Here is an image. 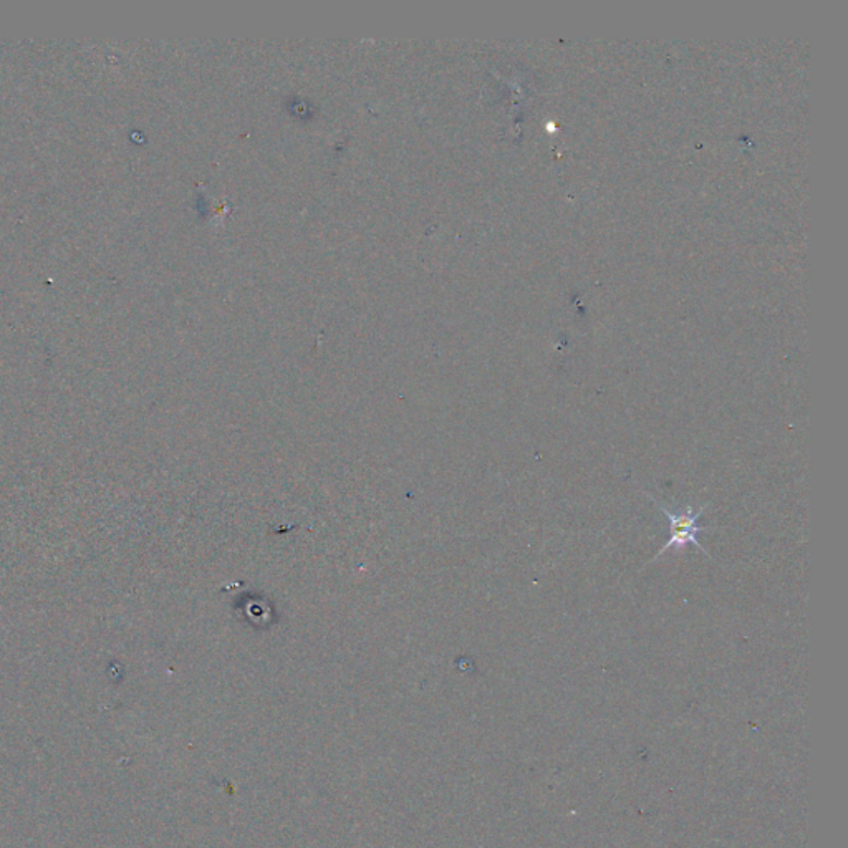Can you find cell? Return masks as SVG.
<instances>
[{
    "instance_id": "1",
    "label": "cell",
    "mask_w": 848,
    "mask_h": 848,
    "mask_svg": "<svg viewBox=\"0 0 848 848\" xmlns=\"http://www.w3.org/2000/svg\"><path fill=\"white\" fill-rule=\"evenodd\" d=\"M648 497H650V499L657 504L658 509L661 510V514H664V516L668 517V520H670V541H668V544H664L663 547H661V551L658 552L655 561L660 558L661 555L667 554L670 549H676V551H681V549L687 544H695L696 547L703 552V554L708 555V552L705 551L702 542L698 541V534H702V532H708V530L712 529H709V527L698 526V519L703 516V514H705V510L708 509L709 504L703 506L702 509H699L696 514L693 513L692 506H686V509H684L683 513H671V510L668 509V507H664L663 504L657 499V497L650 496V494H648Z\"/></svg>"
}]
</instances>
